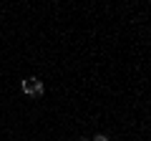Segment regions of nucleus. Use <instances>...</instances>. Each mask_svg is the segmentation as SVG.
<instances>
[{"label": "nucleus", "instance_id": "obj_1", "mask_svg": "<svg viewBox=\"0 0 151 141\" xmlns=\"http://www.w3.org/2000/svg\"><path fill=\"white\" fill-rule=\"evenodd\" d=\"M35 86H38V78H25V81H23V93L35 96Z\"/></svg>", "mask_w": 151, "mask_h": 141}, {"label": "nucleus", "instance_id": "obj_2", "mask_svg": "<svg viewBox=\"0 0 151 141\" xmlns=\"http://www.w3.org/2000/svg\"><path fill=\"white\" fill-rule=\"evenodd\" d=\"M93 141H108V136L106 134H96V139H93Z\"/></svg>", "mask_w": 151, "mask_h": 141}, {"label": "nucleus", "instance_id": "obj_3", "mask_svg": "<svg viewBox=\"0 0 151 141\" xmlns=\"http://www.w3.org/2000/svg\"><path fill=\"white\" fill-rule=\"evenodd\" d=\"M78 141H88V139H78Z\"/></svg>", "mask_w": 151, "mask_h": 141}]
</instances>
